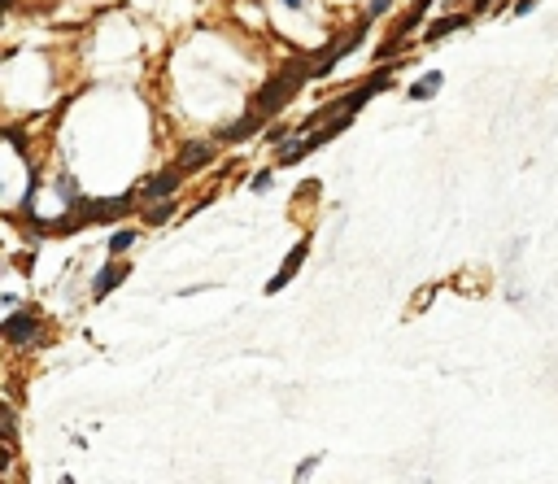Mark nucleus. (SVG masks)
Listing matches in <instances>:
<instances>
[{
    "mask_svg": "<svg viewBox=\"0 0 558 484\" xmlns=\"http://www.w3.org/2000/svg\"><path fill=\"white\" fill-rule=\"evenodd\" d=\"M271 188V170H262V175H253V192H266Z\"/></svg>",
    "mask_w": 558,
    "mask_h": 484,
    "instance_id": "4468645a",
    "label": "nucleus"
},
{
    "mask_svg": "<svg viewBox=\"0 0 558 484\" xmlns=\"http://www.w3.org/2000/svg\"><path fill=\"white\" fill-rule=\"evenodd\" d=\"M126 279V262H114V266H105L96 279H92V297H105V293H114L118 284Z\"/></svg>",
    "mask_w": 558,
    "mask_h": 484,
    "instance_id": "0eeeda50",
    "label": "nucleus"
},
{
    "mask_svg": "<svg viewBox=\"0 0 558 484\" xmlns=\"http://www.w3.org/2000/svg\"><path fill=\"white\" fill-rule=\"evenodd\" d=\"M314 467H319V458H306V463H301V467H297V480H306V476H310Z\"/></svg>",
    "mask_w": 558,
    "mask_h": 484,
    "instance_id": "2eb2a0df",
    "label": "nucleus"
},
{
    "mask_svg": "<svg viewBox=\"0 0 558 484\" xmlns=\"http://www.w3.org/2000/svg\"><path fill=\"white\" fill-rule=\"evenodd\" d=\"M5 336H9L13 345H22V341L40 336V319H35V314H13V319L5 323Z\"/></svg>",
    "mask_w": 558,
    "mask_h": 484,
    "instance_id": "39448f33",
    "label": "nucleus"
},
{
    "mask_svg": "<svg viewBox=\"0 0 558 484\" xmlns=\"http://www.w3.org/2000/svg\"><path fill=\"white\" fill-rule=\"evenodd\" d=\"M284 5H292V9H306V5H310V0H284Z\"/></svg>",
    "mask_w": 558,
    "mask_h": 484,
    "instance_id": "dca6fc26",
    "label": "nucleus"
},
{
    "mask_svg": "<svg viewBox=\"0 0 558 484\" xmlns=\"http://www.w3.org/2000/svg\"><path fill=\"white\" fill-rule=\"evenodd\" d=\"M310 74H314V66H310V61H292V66H284L279 74H271V79L262 83V92H258V96H253V110H262L266 118H271V114H279V110H284L288 100L301 92V83H306Z\"/></svg>",
    "mask_w": 558,
    "mask_h": 484,
    "instance_id": "f257e3e1",
    "label": "nucleus"
},
{
    "mask_svg": "<svg viewBox=\"0 0 558 484\" xmlns=\"http://www.w3.org/2000/svg\"><path fill=\"white\" fill-rule=\"evenodd\" d=\"M441 83H445V79H441V74L432 70V74H423V79H419V83L410 88V96H415V100H432V96L441 92Z\"/></svg>",
    "mask_w": 558,
    "mask_h": 484,
    "instance_id": "9d476101",
    "label": "nucleus"
},
{
    "mask_svg": "<svg viewBox=\"0 0 558 484\" xmlns=\"http://www.w3.org/2000/svg\"><path fill=\"white\" fill-rule=\"evenodd\" d=\"M306 253H310V240H297L292 244V253H288V258H284V266H279L271 279H266V293H279V288H284L288 284V279L301 271V262H306Z\"/></svg>",
    "mask_w": 558,
    "mask_h": 484,
    "instance_id": "20e7f679",
    "label": "nucleus"
},
{
    "mask_svg": "<svg viewBox=\"0 0 558 484\" xmlns=\"http://www.w3.org/2000/svg\"><path fill=\"white\" fill-rule=\"evenodd\" d=\"M262 122H266V114H262V110H253V114H244L240 122H232V126H227V131H222V140H232V144H236V140H249L253 131H262Z\"/></svg>",
    "mask_w": 558,
    "mask_h": 484,
    "instance_id": "423d86ee",
    "label": "nucleus"
},
{
    "mask_svg": "<svg viewBox=\"0 0 558 484\" xmlns=\"http://www.w3.org/2000/svg\"><path fill=\"white\" fill-rule=\"evenodd\" d=\"M170 214H174V201L166 196V201H162V206H158V210H148V223H166Z\"/></svg>",
    "mask_w": 558,
    "mask_h": 484,
    "instance_id": "f8f14e48",
    "label": "nucleus"
},
{
    "mask_svg": "<svg viewBox=\"0 0 558 484\" xmlns=\"http://www.w3.org/2000/svg\"><path fill=\"white\" fill-rule=\"evenodd\" d=\"M458 27H467V13H453V18H441V22H432V27L423 31V44H437L441 35H449V31H458Z\"/></svg>",
    "mask_w": 558,
    "mask_h": 484,
    "instance_id": "6e6552de",
    "label": "nucleus"
},
{
    "mask_svg": "<svg viewBox=\"0 0 558 484\" xmlns=\"http://www.w3.org/2000/svg\"><path fill=\"white\" fill-rule=\"evenodd\" d=\"M475 5H480V9H489V5H493V0H475Z\"/></svg>",
    "mask_w": 558,
    "mask_h": 484,
    "instance_id": "f3484780",
    "label": "nucleus"
},
{
    "mask_svg": "<svg viewBox=\"0 0 558 484\" xmlns=\"http://www.w3.org/2000/svg\"><path fill=\"white\" fill-rule=\"evenodd\" d=\"M131 244H136V232H131V227H126V232H114V240H109V249H114V253H126Z\"/></svg>",
    "mask_w": 558,
    "mask_h": 484,
    "instance_id": "9b49d317",
    "label": "nucleus"
},
{
    "mask_svg": "<svg viewBox=\"0 0 558 484\" xmlns=\"http://www.w3.org/2000/svg\"><path fill=\"white\" fill-rule=\"evenodd\" d=\"M388 5H393V0H371V5H367V22H375V18H379V13H384Z\"/></svg>",
    "mask_w": 558,
    "mask_h": 484,
    "instance_id": "ddd939ff",
    "label": "nucleus"
},
{
    "mask_svg": "<svg viewBox=\"0 0 558 484\" xmlns=\"http://www.w3.org/2000/svg\"><path fill=\"white\" fill-rule=\"evenodd\" d=\"M184 175H188V170L174 162V166H166L162 175H153V179L140 188V196H144V201H166V196H174V188L184 184Z\"/></svg>",
    "mask_w": 558,
    "mask_h": 484,
    "instance_id": "7ed1b4c3",
    "label": "nucleus"
},
{
    "mask_svg": "<svg viewBox=\"0 0 558 484\" xmlns=\"http://www.w3.org/2000/svg\"><path fill=\"white\" fill-rule=\"evenodd\" d=\"M126 210H131V196H114V201H88L83 206V214L74 218L79 227H88V223H109V218H122Z\"/></svg>",
    "mask_w": 558,
    "mask_h": 484,
    "instance_id": "f03ea898",
    "label": "nucleus"
},
{
    "mask_svg": "<svg viewBox=\"0 0 558 484\" xmlns=\"http://www.w3.org/2000/svg\"><path fill=\"white\" fill-rule=\"evenodd\" d=\"M210 158H214V148H210V144H188V148L179 153V166H184V170H201Z\"/></svg>",
    "mask_w": 558,
    "mask_h": 484,
    "instance_id": "1a4fd4ad",
    "label": "nucleus"
}]
</instances>
